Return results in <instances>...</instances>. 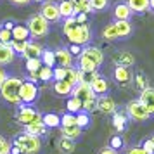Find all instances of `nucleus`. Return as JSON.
Here are the masks:
<instances>
[{
    "label": "nucleus",
    "instance_id": "58836bf2",
    "mask_svg": "<svg viewBox=\"0 0 154 154\" xmlns=\"http://www.w3.org/2000/svg\"><path fill=\"white\" fill-rule=\"evenodd\" d=\"M75 125H76V114L66 111L61 116V126H75Z\"/></svg>",
    "mask_w": 154,
    "mask_h": 154
},
{
    "label": "nucleus",
    "instance_id": "6e6d98bb",
    "mask_svg": "<svg viewBox=\"0 0 154 154\" xmlns=\"http://www.w3.org/2000/svg\"><path fill=\"white\" fill-rule=\"evenodd\" d=\"M2 26H4L5 29H9V31H12V29H14V26H16V23L14 21H5Z\"/></svg>",
    "mask_w": 154,
    "mask_h": 154
},
{
    "label": "nucleus",
    "instance_id": "473e14b6",
    "mask_svg": "<svg viewBox=\"0 0 154 154\" xmlns=\"http://www.w3.org/2000/svg\"><path fill=\"white\" fill-rule=\"evenodd\" d=\"M100 36L104 38L106 42H114V40H119L118 33H116V28H114V24H112V23H109L107 26H104V29L100 31Z\"/></svg>",
    "mask_w": 154,
    "mask_h": 154
},
{
    "label": "nucleus",
    "instance_id": "b1692460",
    "mask_svg": "<svg viewBox=\"0 0 154 154\" xmlns=\"http://www.w3.org/2000/svg\"><path fill=\"white\" fill-rule=\"evenodd\" d=\"M112 24L116 28L118 38H128L133 33V24L130 21H112Z\"/></svg>",
    "mask_w": 154,
    "mask_h": 154
},
{
    "label": "nucleus",
    "instance_id": "a878e982",
    "mask_svg": "<svg viewBox=\"0 0 154 154\" xmlns=\"http://www.w3.org/2000/svg\"><path fill=\"white\" fill-rule=\"evenodd\" d=\"M23 132L28 133V135H33V137H40V139H42L43 135H47L49 128L43 125V123H33V125L23 126Z\"/></svg>",
    "mask_w": 154,
    "mask_h": 154
},
{
    "label": "nucleus",
    "instance_id": "a18cd8bd",
    "mask_svg": "<svg viewBox=\"0 0 154 154\" xmlns=\"http://www.w3.org/2000/svg\"><path fill=\"white\" fill-rule=\"evenodd\" d=\"M12 42V35H11V31L5 29L4 26H0V43H11Z\"/></svg>",
    "mask_w": 154,
    "mask_h": 154
},
{
    "label": "nucleus",
    "instance_id": "6e6552de",
    "mask_svg": "<svg viewBox=\"0 0 154 154\" xmlns=\"http://www.w3.org/2000/svg\"><path fill=\"white\" fill-rule=\"evenodd\" d=\"M40 14H42L50 24L63 21L61 12H59V5H57V2H54V0H43L42 4H40Z\"/></svg>",
    "mask_w": 154,
    "mask_h": 154
},
{
    "label": "nucleus",
    "instance_id": "4be33fe9",
    "mask_svg": "<svg viewBox=\"0 0 154 154\" xmlns=\"http://www.w3.org/2000/svg\"><path fill=\"white\" fill-rule=\"evenodd\" d=\"M132 85L135 87L137 92H142V90H146L147 87H151V85H149V78H147V75L144 71H135V73H133Z\"/></svg>",
    "mask_w": 154,
    "mask_h": 154
},
{
    "label": "nucleus",
    "instance_id": "7c9ffc66",
    "mask_svg": "<svg viewBox=\"0 0 154 154\" xmlns=\"http://www.w3.org/2000/svg\"><path fill=\"white\" fill-rule=\"evenodd\" d=\"M126 121H128V114H126V112L116 111L112 114V123H114V128H116L118 132H123L126 128Z\"/></svg>",
    "mask_w": 154,
    "mask_h": 154
},
{
    "label": "nucleus",
    "instance_id": "1a4fd4ad",
    "mask_svg": "<svg viewBox=\"0 0 154 154\" xmlns=\"http://www.w3.org/2000/svg\"><path fill=\"white\" fill-rule=\"evenodd\" d=\"M112 80H114V85L118 88H126L132 85L133 80V71L132 68H123V66H116L112 69Z\"/></svg>",
    "mask_w": 154,
    "mask_h": 154
},
{
    "label": "nucleus",
    "instance_id": "13d9d810",
    "mask_svg": "<svg viewBox=\"0 0 154 154\" xmlns=\"http://www.w3.org/2000/svg\"><path fill=\"white\" fill-rule=\"evenodd\" d=\"M33 2H40V4H42V2H43V0H33Z\"/></svg>",
    "mask_w": 154,
    "mask_h": 154
},
{
    "label": "nucleus",
    "instance_id": "423d86ee",
    "mask_svg": "<svg viewBox=\"0 0 154 154\" xmlns=\"http://www.w3.org/2000/svg\"><path fill=\"white\" fill-rule=\"evenodd\" d=\"M126 114H128L130 119L137 121V123H146V121H149V119L152 118V116L147 112L146 107L140 104L139 99H133V100L128 102V106H126Z\"/></svg>",
    "mask_w": 154,
    "mask_h": 154
},
{
    "label": "nucleus",
    "instance_id": "f3484780",
    "mask_svg": "<svg viewBox=\"0 0 154 154\" xmlns=\"http://www.w3.org/2000/svg\"><path fill=\"white\" fill-rule=\"evenodd\" d=\"M43 54V47L40 42L36 40H26V47H24V52L21 54V57L26 61V59H33V57H42Z\"/></svg>",
    "mask_w": 154,
    "mask_h": 154
},
{
    "label": "nucleus",
    "instance_id": "bf43d9fd",
    "mask_svg": "<svg viewBox=\"0 0 154 154\" xmlns=\"http://www.w3.org/2000/svg\"><path fill=\"white\" fill-rule=\"evenodd\" d=\"M151 140H152V144H154V135H152V137H151Z\"/></svg>",
    "mask_w": 154,
    "mask_h": 154
},
{
    "label": "nucleus",
    "instance_id": "4468645a",
    "mask_svg": "<svg viewBox=\"0 0 154 154\" xmlns=\"http://www.w3.org/2000/svg\"><path fill=\"white\" fill-rule=\"evenodd\" d=\"M54 54H56L57 66H61V68H71V66H75V59H73L68 47H57L54 50Z\"/></svg>",
    "mask_w": 154,
    "mask_h": 154
},
{
    "label": "nucleus",
    "instance_id": "c03bdc74",
    "mask_svg": "<svg viewBox=\"0 0 154 154\" xmlns=\"http://www.w3.org/2000/svg\"><path fill=\"white\" fill-rule=\"evenodd\" d=\"M11 47H12V50L16 52V56L21 57V54L24 52V47H26V42H16V40H12V42L9 43Z\"/></svg>",
    "mask_w": 154,
    "mask_h": 154
},
{
    "label": "nucleus",
    "instance_id": "4d7b16f0",
    "mask_svg": "<svg viewBox=\"0 0 154 154\" xmlns=\"http://www.w3.org/2000/svg\"><path fill=\"white\" fill-rule=\"evenodd\" d=\"M149 11L154 12V0H149Z\"/></svg>",
    "mask_w": 154,
    "mask_h": 154
},
{
    "label": "nucleus",
    "instance_id": "20e7f679",
    "mask_svg": "<svg viewBox=\"0 0 154 154\" xmlns=\"http://www.w3.org/2000/svg\"><path fill=\"white\" fill-rule=\"evenodd\" d=\"M12 142L21 147L23 154H38L42 149V139L40 137H33V135H28L24 132L17 133Z\"/></svg>",
    "mask_w": 154,
    "mask_h": 154
},
{
    "label": "nucleus",
    "instance_id": "4c0bfd02",
    "mask_svg": "<svg viewBox=\"0 0 154 154\" xmlns=\"http://www.w3.org/2000/svg\"><path fill=\"white\" fill-rule=\"evenodd\" d=\"M90 2L92 12H102L109 9V0H88Z\"/></svg>",
    "mask_w": 154,
    "mask_h": 154
},
{
    "label": "nucleus",
    "instance_id": "f03ea898",
    "mask_svg": "<svg viewBox=\"0 0 154 154\" xmlns=\"http://www.w3.org/2000/svg\"><path fill=\"white\" fill-rule=\"evenodd\" d=\"M23 78L19 76H11L4 82V85L0 87V99L5 104H12V106H19L21 104V97H19V90L23 85Z\"/></svg>",
    "mask_w": 154,
    "mask_h": 154
},
{
    "label": "nucleus",
    "instance_id": "393cba45",
    "mask_svg": "<svg viewBox=\"0 0 154 154\" xmlns=\"http://www.w3.org/2000/svg\"><path fill=\"white\" fill-rule=\"evenodd\" d=\"M59 128H61V137H66V139L73 140V142L80 140L82 133H83V130H82L78 125H75V126H59Z\"/></svg>",
    "mask_w": 154,
    "mask_h": 154
},
{
    "label": "nucleus",
    "instance_id": "412c9836",
    "mask_svg": "<svg viewBox=\"0 0 154 154\" xmlns=\"http://www.w3.org/2000/svg\"><path fill=\"white\" fill-rule=\"evenodd\" d=\"M71 92H73V85L66 80H61V82H54V94L57 97L66 99L71 97Z\"/></svg>",
    "mask_w": 154,
    "mask_h": 154
},
{
    "label": "nucleus",
    "instance_id": "5fc2aeb1",
    "mask_svg": "<svg viewBox=\"0 0 154 154\" xmlns=\"http://www.w3.org/2000/svg\"><path fill=\"white\" fill-rule=\"evenodd\" d=\"M76 23L78 24H85V23H88V14H76Z\"/></svg>",
    "mask_w": 154,
    "mask_h": 154
},
{
    "label": "nucleus",
    "instance_id": "bb28decb",
    "mask_svg": "<svg viewBox=\"0 0 154 154\" xmlns=\"http://www.w3.org/2000/svg\"><path fill=\"white\" fill-rule=\"evenodd\" d=\"M133 14H146L149 11V0H126Z\"/></svg>",
    "mask_w": 154,
    "mask_h": 154
},
{
    "label": "nucleus",
    "instance_id": "72a5a7b5",
    "mask_svg": "<svg viewBox=\"0 0 154 154\" xmlns=\"http://www.w3.org/2000/svg\"><path fill=\"white\" fill-rule=\"evenodd\" d=\"M73 5H75V12L76 14H90L92 12L88 0H73Z\"/></svg>",
    "mask_w": 154,
    "mask_h": 154
},
{
    "label": "nucleus",
    "instance_id": "2eb2a0df",
    "mask_svg": "<svg viewBox=\"0 0 154 154\" xmlns=\"http://www.w3.org/2000/svg\"><path fill=\"white\" fill-rule=\"evenodd\" d=\"M111 12H112L114 21H130L132 16H133V12L130 11V7H128L126 2H116V4L112 5Z\"/></svg>",
    "mask_w": 154,
    "mask_h": 154
},
{
    "label": "nucleus",
    "instance_id": "c85d7f7f",
    "mask_svg": "<svg viewBox=\"0 0 154 154\" xmlns=\"http://www.w3.org/2000/svg\"><path fill=\"white\" fill-rule=\"evenodd\" d=\"M75 149H76V142L66 139V137H61L57 140V151L61 154H71L75 152Z\"/></svg>",
    "mask_w": 154,
    "mask_h": 154
},
{
    "label": "nucleus",
    "instance_id": "a19ab883",
    "mask_svg": "<svg viewBox=\"0 0 154 154\" xmlns=\"http://www.w3.org/2000/svg\"><path fill=\"white\" fill-rule=\"evenodd\" d=\"M82 111H85V112H95L97 111V97L95 99H87V100H83V109Z\"/></svg>",
    "mask_w": 154,
    "mask_h": 154
},
{
    "label": "nucleus",
    "instance_id": "052dcab7",
    "mask_svg": "<svg viewBox=\"0 0 154 154\" xmlns=\"http://www.w3.org/2000/svg\"><path fill=\"white\" fill-rule=\"evenodd\" d=\"M0 26H2V24H0Z\"/></svg>",
    "mask_w": 154,
    "mask_h": 154
},
{
    "label": "nucleus",
    "instance_id": "864d4df0",
    "mask_svg": "<svg viewBox=\"0 0 154 154\" xmlns=\"http://www.w3.org/2000/svg\"><path fill=\"white\" fill-rule=\"evenodd\" d=\"M69 52H71V56H80V54H82V47H80V45H73V43H71V47H69Z\"/></svg>",
    "mask_w": 154,
    "mask_h": 154
},
{
    "label": "nucleus",
    "instance_id": "79ce46f5",
    "mask_svg": "<svg viewBox=\"0 0 154 154\" xmlns=\"http://www.w3.org/2000/svg\"><path fill=\"white\" fill-rule=\"evenodd\" d=\"M11 147H12V142L7 137L0 135V154H11Z\"/></svg>",
    "mask_w": 154,
    "mask_h": 154
},
{
    "label": "nucleus",
    "instance_id": "aec40b11",
    "mask_svg": "<svg viewBox=\"0 0 154 154\" xmlns=\"http://www.w3.org/2000/svg\"><path fill=\"white\" fill-rule=\"evenodd\" d=\"M75 66H76L78 69L82 71V73H85V75H90V73H95V71L99 69V68H97V66H95L94 63H92V61L88 59V57L82 56V54H80V56L76 57V63H75Z\"/></svg>",
    "mask_w": 154,
    "mask_h": 154
},
{
    "label": "nucleus",
    "instance_id": "de8ad7c7",
    "mask_svg": "<svg viewBox=\"0 0 154 154\" xmlns=\"http://www.w3.org/2000/svg\"><path fill=\"white\" fill-rule=\"evenodd\" d=\"M140 147H142V149H144V151H146L147 154H154V144H152V140H151V139L142 140Z\"/></svg>",
    "mask_w": 154,
    "mask_h": 154
},
{
    "label": "nucleus",
    "instance_id": "2f4dec72",
    "mask_svg": "<svg viewBox=\"0 0 154 154\" xmlns=\"http://www.w3.org/2000/svg\"><path fill=\"white\" fill-rule=\"evenodd\" d=\"M66 109H68V112L78 114V112L83 109V100L80 97H73V95H71V97L66 100Z\"/></svg>",
    "mask_w": 154,
    "mask_h": 154
},
{
    "label": "nucleus",
    "instance_id": "ea45409f",
    "mask_svg": "<svg viewBox=\"0 0 154 154\" xmlns=\"http://www.w3.org/2000/svg\"><path fill=\"white\" fill-rule=\"evenodd\" d=\"M38 80H40V82H50V80H54V75H52V68L42 66V68L38 69Z\"/></svg>",
    "mask_w": 154,
    "mask_h": 154
},
{
    "label": "nucleus",
    "instance_id": "603ef678",
    "mask_svg": "<svg viewBox=\"0 0 154 154\" xmlns=\"http://www.w3.org/2000/svg\"><path fill=\"white\" fill-rule=\"evenodd\" d=\"M12 5H16V7H24V5H28L31 0H9Z\"/></svg>",
    "mask_w": 154,
    "mask_h": 154
},
{
    "label": "nucleus",
    "instance_id": "cd10ccee",
    "mask_svg": "<svg viewBox=\"0 0 154 154\" xmlns=\"http://www.w3.org/2000/svg\"><path fill=\"white\" fill-rule=\"evenodd\" d=\"M11 35H12V40H16V42H26L29 38V29L26 28V24H16Z\"/></svg>",
    "mask_w": 154,
    "mask_h": 154
},
{
    "label": "nucleus",
    "instance_id": "39448f33",
    "mask_svg": "<svg viewBox=\"0 0 154 154\" xmlns=\"http://www.w3.org/2000/svg\"><path fill=\"white\" fill-rule=\"evenodd\" d=\"M16 121L23 126L33 125V123H42V112H38L29 104H19L17 112H16Z\"/></svg>",
    "mask_w": 154,
    "mask_h": 154
},
{
    "label": "nucleus",
    "instance_id": "37998d69",
    "mask_svg": "<svg viewBox=\"0 0 154 154\" xmlns=\"http://www.w3.org/2000/svg\"><path fill=\"white\" fill-rule=\"evenodd\" d=\"M52 75H54V82H61V80H66V75H68V68H52Z\"/></svg>",
    "mask_w": 154,
    "mask_h": 154
},
{
    "label": "nucleus",
    "instance_id": "c756f323",
    "mask_svg": "<svg viewBox=\"0 0 154 154\" xmlns=\"http://www.w3.org/2000/svg\"><path fill=\"white\" fill-rule=\"evenodd\" d=\"M42 123L47 128H57V126H61V116L56 112H45V114H42Z\"/></svg>",
    "mask_w": 154,
    "mask_h": 154
},
{
    "label": "nucleus",
    "instance_id": "8fccbe9b",
    "mask_svg": "<svg viewBox=\"0 0 154 154\" xmlns=\"http://www.w3.org/2000/svg\"><path fill=\"white\" fill-rule=\"evenodd\" d=\"M97 154H119V152L116 151V149L109 147V146H104V147H100V149H99Z\"/></svg>",
    "mask_w": 154,
    "mask_h": 154
},
{
    "label": "nucleus",
    "instance_id": "09e8293b",
    "mask_svg": "<svg viewBox=\"0 0 154 154\" xmlns=\"http://www.w3.org/2000/svg\"><path fill=\"white\" fill-rule=\"evenodd\" d=\"M125 154H147L142 147H140V144L139 146H130V147H126V152Z\"/></svg>",
    "mask_w": 154,
    "mask_h": 154
},
{
    "label": "nucleus",
    "instance_id": "dca6fc26",
    "mask_svg": "<svg viewBox=\"0 0 154 154\" xmlns=\"http://www.w3.org/2000/svg\"><path fill=\"white\" fill-rule=\"evenodd\" d=\"M73 97H80L82 100H87V99H95L97 95L94 94L90 87V82H80L78 85L73 87V92H71Z\"/></svg>",
    "mask_w": 154,
    "mask_h": 154
},
{
    "label": "nucleus",
    "instance_id": "0eeeda50",
    "mask_svg": "<svg viewBox=\"0 0 154 154\" xmlns=\"http://www.w3.org/2000/svg\"><path fill=\"white\" fill-rule=\"evenodd\" d=\"M19 97H21V104H29L33 106L40 97V88L38 85L33 83V82H28L24 80L21 85V90H19Z\"/></svg>",
    "mask_w": 154,
    "mask_h": 154
},
{
    "label": "nucleus",
    "instance_id": "49530a36",
    "mask_svg": "<svg viewBox=\"0 0 154 154\" xmlns=\"http://www.w3.org/2000/svg\"><path fill=\"white\" fill-rule=\"evenodd\" d=\"M109 147H112V149L119 151V149L123 147V139H121L119 135H112L111 140H109Z\"/></svg>",
    "mask_w": 154,
    "mask_h": 154
},
{
    "label": "nucleus",
    "instance_id": "a211bd4d",
    "mask_svg": "<svg viewBox=\"0 0 154 154\" xmlns=\"http://www.w3.org/2000/svg\"><path fill=\"white\" fill-rule=\"evenodd\" d=\"M139 94H140L139 95L140 104L146 107L151 116H154V87H147L146 90L139 92Z\"/></svg>",
    "mask_w": 154,
    "mask_h": 154
},
{
    "label": "nucleus",
    "instance_id": "e433bc0d",
    "mask_svg": "<svg viewBox=\"0 0 154 154\" xmlns=\"http://www.w3.org/2000/svg\"><path fill=\"white\" fill-rule=\"evenodd\" d=\"M92 123V118H90V114L88 112H85V111H80L76 114V125L82 128V130H85V128H88Z\"/></svg>",
    "mask_w": 154,
    "mask_h": 154
},
{
    "label": "nucleus",
    "instance_id": "c9c22d12",
    "mask_svg": "<svg viewBox=\"0 0 154 154\" xmlns=\"http://www.w3.org/2000/svg\"><path fill=\"white\" fill-rule=\"evenodd\" d=\"M42 63H43V66H47V68H56V54H54V50L43 49Z\"/></svg>",
    "mask_w": 154,
    "mask_h": 154
},
{
    "label": "nucleus",
    "instance_id": "7ed1b4c3",
    "mask_svg": "<svg viewBox=\"0 0 154 154\" xmlns=\"http://www.w3.org/2000/svg\"><path fill=\"white\" fill-rule=\"evenodd\" d=\"M26 28L29 29V36L33 40H40V38H45L50 33V23L40 12H36V14L29 16L26 19Z\"/></svg>",
    "mask_w": 154,
    "mask_h": 154
},
{
    "label": "nucleus",
    "instance_id": "ddd939ff",
    "mask_svg": "<svg viewBox=\"0 0 154 154\" xmlns=\"http://www.w3.org/2000/svg\"><path fill=\"white\" fill-rule=\"evenodd\" d=\"M112 63H114V66L133 68L135 63H137V59H135V56H133L132 52H128V50H118V52L112 56Z\"/></svg>",
    "mask_w": 154,
    "mask_h": 154
},
{
    "label": "nucleus",
    "instance_id": "f8f14e48",
    "mask_svg": "<svg viewBox=\"0 0 154 154\" xmlns=\"http://www.w3.org/2000/svg\"><path fill=\"white\" fill-rule=\"evenodd\" d=\"M82 56L88 57L97 68H100L104 64V59H106L104 52L99 49V47H95V45H85V47H82Z\"/></svg>",
    "mask_w": 154,
    "mask_h": 154
},
{
    "label": "nucleus",
    "instance_id": "6ab92c4d",
    "mask_svg": "<svg viewBox=\"0 0 154 154\" xmlns=\"http://www.w3.org/2000/svg\"><path fill=\"white\" fill-rule=\"evenodd\" d=\"M16 59V52L12 50L11 45L7 43H0V66H9Z\"/></svg>",
    "mask_w": 154,
    "mask_h": 154
},
{
    "label": "nucleus",
    "instance_id": "5701e85b",
    "mask_svg": "<svg viewBox=\"0 0 154 154\" xmlns=\"http://www.w3.org/2000/svg\"><path fill=\"white\" fill-rule=\"evenodd\" d=\"M57 5H59V12H61V17H63V19H68V17H76L73 0H59V2H57Z\"/></svg>",
    "mask_w": 154,
    "mask_h": 154
},
{
    "label": "nucleus",
    "instance_id": "f704fd0d",
    "mask_svg": "<svg viewBox=\"0 0 154 154\" xmlns=\"http://www.w3.org/2000/svg\"><path fill=\"white\" fill-rule=\"evenodd\" d=\"M43 66L42 57H33V59H26L24 61V68L28 73H38V69Z\"/></svg>",
    "mask_w": 154,
    "mask_h": 154
},
{
    "label": "nucleus",
    "instance_id": "9b49d317",
    "mask_svg": "<svg viewBox=\"0 0 154 154\" xmlns=\"http://www.w3.org/2000/svg\"><path fill=\"white\" fill-rule=\"evenodd\" d=\"M97 111L100 114H106V116H109V114L112 116L118 111V106L112 100L111 95H97Z\"/></svg>",
    "mask_w": 154,
    "mask_h": 154
},
{
    "label": "nucleus",
    "instance_id": "3c124183",
    "mask_svg": "<svg viewBox=\"0 0 154 154\" xmlns=\"http://www.w3.org/2000/svg\"><path fill=\"white\" fill-rule=\"evenodd\" d=\"M9 78V73H7V69H5V68H2V66H0V87H2V85H4V82H5V80H7Z\"/></svg>",
    "mask_w": 154,
    "mask_h": 154
},
{
    "label": "nucleus",
    "instance_id": "9d476101",
    "mask_svg": "<svg viewBox=\"0 0 154 154\" xmlns=\"http://www.w3.org/2000/svg\"><path fill=\"white\" fill-rule=\"evenodd\" d=\"M90 87H92V90H94L95 95H107L109 90H111V83H109V80H107L104 75H100L99 71L92 73Z\"/></svg>",
    "mask_w": 154,
    "mask_h": 154
},
{
    "label": "nucleus",
    "instance_id": "f257e3e1",
    "mask_svg": "<svg viewBox=\"0 0 154 154\" xmlns=\"http://www.w3.org/2000/svg\"><path fill=\"white\" fill-rule=\"evenodd\" d=\"M63 33L64 36L69 40V43L73 45H80V47H85V45H90L92 42V29L88 26V23L85 24H78L76 17H68V19H63Z\"/></svg>",
    "mask_w": 154,
    "mask_h": 154
}]
</instances>
